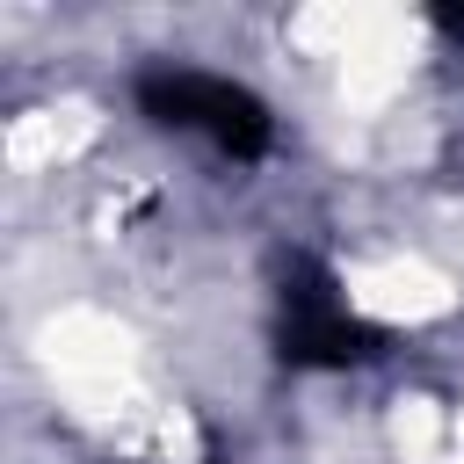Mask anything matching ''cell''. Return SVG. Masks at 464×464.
I'll return each mask as SVG.
<instances>
[{
  "label": "cell",
  "mask_w": 464,
  "mask_h": 464,
  "mask_svg": "<svg viewBox=\"0 0 464 464\" xmlns=\"http://www.w3.org/2000/svg\"><path fill=\"white\" fill-rule=\"evenodd\" d=\"M130 102H138L145 123L181 130V138H203V145L225 152L232 167H254V160H268V145H276L268 102H261L254 87L225 80V72H203V65H174V58H167V65H145V72L130 80Z\"/></svg>",
  "instance_id": "6da1fadb"
},
{
  "label": "cell",
  "mask_w": 464,
  "mask_h": 464,
  "mask_svg": "<svg viewBox=\"0 0 464 464\" xmlns=\"http://www.w3.org/2000/svg\"><path fill=\"white\" fill-rule=\"evenodd\" d=\"M276 355L290 370H355L384 355V334L348 304L319 254H283L276 268Z\"/></svg>",
  "instance_id": "7a4b0ae2"
}]
</instances>
